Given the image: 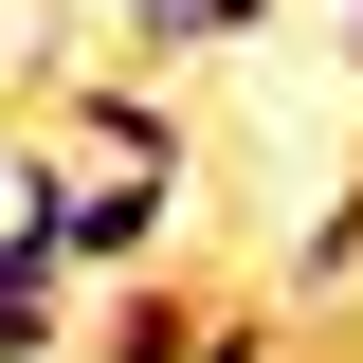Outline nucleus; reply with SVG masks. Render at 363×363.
Returning a JSON list of instances; mask_svg holds the SVG:
<instances>
[{"instance_id":"7ed1b4c3","label":"nucleus","mask_w":363,"mask_h":363,"mask_svg":"<svg viewBox=\"0 0 363 363\" xmlns=\"http://www.w3.org/2000/svg\"><path fill=\"white\" fill-rule=\"evenodd\" d=\"M327 291H363V182L327 200L309 236H291V309H327Z\"/></svg>"},{"instance_id":"423d86ee","label":"nucleus","mask_w":363,"mask_h":363,"mask_svg":"<svg viewBox=\"0 0 363 363\" xmlns=\"http://www.w3.org/2000/svg\"><path fill=\"white\" fill-rule=\"evenodd\" d=\"M0 363H73V309H0Z\"/></svg>"},{"instance_id":"f257e3e1","label":"nucleus","mask_w":363,"mask_h":363,"mask_svg":"<svg viewBox=\"0 0 363 363\" xmlns=\"http://www.w3.org/2000/svg\"><path fill=\"white\" fill-rule=\"evenodd\" d=\"M37 145H55V164H109V182H200V128H182L145 73H73Z\"/></svg>"},{"instance_id":"20e7f679","label":"nucleus","mask_w":363,"mask_h":363,"mask_svg":"<svg viewBox=\"0 0 363 363\" xmlns=\"http://www.w3.org/2000/svg\"><path fill=\"white\" fill-rule=\"evenodd\" d=\"M128 18H145V55H218V37H255L272 0H128Z\"/></svg>"},{"instance_id":"0eeeda50","label":"nucleus","mask_w":363,"mask_h":363,"mask_svg":"<svg viewBox=\"0 0 363 363\" xmlns=\"http://www.w3.org/2000/svg\"><path fill=\"white\" fill-rule=\"evenodd\" d=\"M327 18H363V0H327Z\"/></svg>"},{"instance_id":"f03ea898","label":"nucleus","mask_w":363,"mask_h":363,"mask_svg":"<svg viewBox=\"0 0 363 363\" xmlns=\"http://www.w3.org/2000/svg\"><path fill=\"white\" fill-rule=\"evenodd\" d=\"M91 363H200V291L128 272V291H109V327H91Z\"/></svg>"},{"instance_id":"39448f33","label":"nucleus","mask_w":363,"mask_h":363,"mask_svg":"<svg viewBox=\"0 0 363 363\" xmlns=\"http://www.w3.org/2000/svg\"><path fill=\"white\" fill-rule=\"evenodd\" d=\"M0 309H73V272H55V236L0 200Z\"/></svg>"},{"instance_id":"6e6552de","label":"nucleus","mask_w":363,"mask_h":363,"mask_svg":"<svg viewBox=\"0 0 363 363\" xmlns=\"http://www.w3.org/2000/svg\"><path fill=\"white\" fill-rule=\"evenodd\" d=\"M0 18H18V0H0Z\"/></svg>"}]
</instances>
